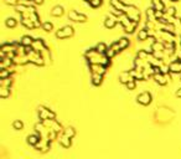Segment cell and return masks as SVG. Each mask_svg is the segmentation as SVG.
Listing matches in <instances>:
<instances>
[{
  "label": "cell",
  "mask_w": 181,
  "mask_h": 159,
  "mask_svg": "<svg viewBox=\"0 0 181 159\" xmlns=\"http://www.w3.org/2000/svg\"><path fill=\"white\" fill-rule=\"evenodd\" d=\"M160 34H161V36H162V39H164V40L169 41V42H175V34L174 32L166 31V30H164V29H161Z\"/></svg>",
  "instance_id": "obj_12"
},
{
  "label": "cell",
  "mask_w": 181,
  "mask_h": 159,
  "mask_svg": "<svg viewBox=\"0 0 181 159\" xmlns=\"http://www.w3.org/2000/svg\"><path fill=\"white\" fill-rule=\"evenodd\" d=\"M111 5H112V8H116V9L120 10V11H124L125 14L128 13V11L130 10V8H131V5L123 3L122 0H111Z\"/></svg>",
  "instance_id": "obj_3"
},
{
  "label": "cell",
  "mask_w": 181,
  "mask_h": 159,
  "mask_svg": "<svg viewBox=\"0 0 181 159\" xmlns=\"http://www.w3.org/2000/svg\"><path fill=\"white\" fill-rule=\"evenodd\" d=\"M154 78H155V81L158 82L159 85H165L166 83V78H165V76L162 75V73H156V75H154Z\"/></svg>",
  "instance_id": "obj_22"
},
{
  "label": "cell",
  "mask_w": 181,
  "mask_h": 159,
  "mask_svg": "<svg viewBox=\"0 0 181 159\" xmlns=\"http://www.w3.org/2000/svg\"><path fill=\"white\" fill-rule=\"evenodd\" d=\"M34 1H35L36 4H41L42 1H44V0H34Z\"/></svg>",
  "instance_id": "obj_41"
},
{
  "label": "cell",
  "mask_w": 181,
  "mask_h": 159,
  "mask_svg": "<svg viewBox=\"0 0 181 159\" xmlns=\"http://www.w3.org/2000/svg\"><path fill=\"white\" fill-rule=\"evenodd\" d=\"M136 26H138V22L133 21V22H131V24H130L128 27H125V29H124V30H125L126 32H133V31H134L135 29H136Z\"/></svg>",
  "instance_id": "obj_33"
},
{
  "label": "cell",
  "mask_w": 181,
  "mask_h": 159,
  "mask_svg": "<svg viewBox=\"0 0 181 159\" xmlns=\"http://www.w3.org/2000/svg\"><path fill=\"white\" fill-rule=\"evenodd\" d=\"M89 68H90V72L92 73L103 75L106 72V66L104 65H101V63H89Z\"/></svg>",
  "instance_id": "obj_9"
},
{
  "label": "cell",
  "mask_w": 181,
  "mask_h": 159,
  "mask_svg": "<svg viewBox=\"0 0 181 159\" xmlns=\"http://www.w3.org/2000/svg\"><path fill=\"white\" fill-rule=\"evenodd\" d=\"M96 49H97L101 54H106V51L108 49V46L106 45V42H103V41H101V42H98L97 45H96Z\"/></svg>",
  "instance_id": "obj_24"
},
{
  "label": "cell",
  "mask_w": 181,
  "mask_h": 159,
  "mask_svg": "<svg viewBox=\"0 0 181 159\" xmlns=\"http://www.w3.org/2000/svg\"><path fill=\"white\" fill-rule=\"evenodd\" d=\"M39 114H40V118L44 119V121L50 119V118H51V119L55 118V113H53L52 111L45 108V107H40V108H39Z\"/></svg>",
  "instance_id": "obj_6"
},
{
  "label": "cell",
  "mask_w": 181,
  "mask_h": 159,
  "mask_svg": "<svg viewBox=\"0 0 181 159\" xmlns=\"http://www.w3.org/2000/svg\"><path fill=\"white\" fill-rule=\"evenodd\" d=\"M34 40L30 35H24V36L21 37V41H20V44H22L24 46H26V47H29V46H32V42H34Z\"/></svg>",
  "instance_id": "obj_15"
},
{
  "label": "cell",
  "mask_w": 181,
  "mask_h": 159,
  "mask_svg": "<svg viewBox=\"0 0 181 159\" xmlns=\"http://www.w3.org/2000/svg\"><path fill=\"white\" fill-rule=\"evenodd\" d=\"M14 128L15 129H22V127H24V123L21 122V121H19V119H16L15 122H14Z\"/></svg>",
  "instance_id": "obj_34"
},
{
  "label": "cell",
  "mask_w": 181,
  "mask_h": 159,
  "mask_svg": "<svg viewBox=\"0 0 181 159\" xmlns=\"http://www.w3.org/2000/svg\"><path fill=\"white\" fill-rule=\"evenodd\" d=\"M17 24L16 19H14V17H8L6 20H5V25H6L8 27H15Z\"/></svg>",
  "instance_id": "obj_27"
},
{
  "label": "cell",
  "mask_w": 181,
  "mask_h": 159,
  "mask_svg": "<svg viewBox=\"0 0 181 159\" xmlns=\"http://www.w3.org/2000/svg\"><path fill=\"white\" fill-rule=\"evenodd\" d=\"M62 14H63V6H61V5H56L51 10V15L53 16H61Z\"/></svg>",
  "instance_id": "obj_18"
},
{
  "label": "cell",
  "mask_w": 181,
  "mask_h": 159,
  "mask_svg": "<svg viewBox=\"0 0 181 159\" xmlns=\"http://www.w3.org/2000/svg\"><path fill=\"white\" fill-rule=\"evenodd\" d=\"M149 35H150V32H149L148 29L143 27V29H140V30H139V32H138V40H140V41L147 40L149 37Z\"/></svg>",
  "instance_id": "obj_16"
},
{
  "label": "cell",
  "mask_w": 181,
  "mask_h": 159,
  "mask_svg": "<svg viewBox=\"0 0 181 159\" xmlns=\"http://www.w3.org/2000/svg\"><path fill=\"white\" fill-rule=\"evenodd\" d=\"M68 19L70 20H73V21H86L87 20V15L86 14H82L77 10H71L70 14H68Z\"/></svg>",
  "instance_id": "obj_4"
},
{
  "label": "cell",
  "mask_w": 181,
  "mask_h": 159,
  "mask_svg": "<svg viewBox=\"0 0 181 159\" xmlns=\"http://www.w3.org/2000/svg\"><path fill=\"white\" fill-rule=\"evenodd\" d=\"M75 134H76V131L72 127H68V128L65 129V135H66V137L72 138V137H75Z\"/></svg>",
  "instance_id": "obj_30"
},
{
  "label": "cell",
  "mask_w": 181,
  "mask_h": 159,
  "mask_svg": "<svg viewBox=\"0 0 181 159\" xmlns=\"http://www.w3.org/2000/svg\"><path fill=\"white\" fill-rule=\"evenodd\" d=\"M119 80H120V82H123V83H128V82L135 80V78L131 76L130 71H123L122 73L119 75Z\"/></svg>",
  "instance_id": "obj_13"
},
{
  "label": "cell",
  "mask_w": 181,
  "mask_h": 159,
  "mask_svg": "<svg viewBox=\"0 0 181 159\" xmlns=\"http://www.w3.org/2000/svg\"><path fill=\"white\" fill-rule=\"evenodd\" d=\"M117 22H118V20H116L113 16H107L106 19H104V25H106V27H114L117 25Z\"/></svg>",
  "instance_id": "obj_17"
},
{
  "label": "cell",
  "mask_w": 181,
  "mask_h": 159,
  "mask_svg": "<svg viewBox=\"0 0 181 159\" xmlns=\"http://www.w3.org/2000/svg\"><path fill=\"white\" fill-rule=\"evenodd\" d=\"M39 139H40V138L37 137V135H35V134H31V135H29V137H27V142H29L30 144L35 145V144H37Z\"/></svg>",
  "instance_id": "obj_29"
},
{
  "label": "cell",
  "mask_w": 181,
  "mask_h": 159,
  "mask_svg": "<svg viewBox=\"0 0 181 159\" xmlns=\"http://www.w3.org/2000/svg\"><path fill=\"white\" fill-rule=\"evenodd\" d=\"M5 1H6L8 4H11V5H15V6H16V5H17V4H19V1H20V0H5Z\"/></svg>",
  "instance_id": "obj_39"
},
{
  "label": "cell",
  "mask_w": 181,
  "mask_h": 159,
  "mask_svg": "<svg viewBox=\"0 0 181 159\" xmlns=\"http://www.w3.org/2000/svg\"><path fill=\"white\" fill-rule=\"evenodd\" d=\"M102 80H103V75H99V73H92V82L93 85L98 86L102 83Z\"/></svg>",
  "instance_id": "obj_20"
},
{
  "label": "cell",
  "mask_w": 181,
  "mask_h": 159,
  "mask_svg": "<svg viewBox=\"0 0 181 159\" xmlns=\"http://www.w3.org/2000/svg\"><path fill=\"white\" fill-rule=\"evenodd\" d=\"M17 47V44L14 42H4L0 46V52H4V54H9V52H15Z\"/></svg>",
  "instance_id": "obj_7"
},
{
  "label": "cell",
  "mask_w": 181,
  "mask_h": 159,
  "mask_svg": "<svg viewBox=\"0 0 181 159\" xmlns=\"http://www.w3.org/2000/svg\"><path fill=\"white\" fill-rule=\"evenodd\" d=\"M75 32L73 30V26H71V25H65L61 29H58V30L56 31V36L58 39H65V37H70L72 36Z\"/></svg>",
  "instance_id": "obj_2"
},
{
  "label": "cell",
  "mask_w": 181,
  "mask_h": 159,
  "mask_svg": "<svg viewBox=\"0 0 181 159\" xmlns=\"http://www.w3.org/2000/svg\"><path fill=\"white\" fill-rule=\"evenodd\" d=\"M10 95V87H0V96L8 97Z\"/></svg>",
  "instance_id": "obj_31"
},
{
  "label": "cell",
  "mask_w": 181,
  "mask_h": 159,
  "mask_svg": "<svg viewBox=\"0 0 181 159\" xmlns=\"http://www.w3.org/2000/svg\"><path fill=\"white\" fill-rule=\"evenodd\" d=\"M165 13H167L169 15H171V16H174L175 14H176V9H175L174 6H171V8H169V9H166V11Z\"/></svg>",
  "instance_id": "obj_37"
},
{
  "label": "cell",
  "mask_w": 181,
  "mask_h": 159,
  "mask_svg": "<svg viewBox=\"0 0 181 159\" xmlns=\"http://www.w3.org/2000/svg\"><path fill=\"white\" fill-rule=\"evenodd\" d=\"M86 57L88 58V63H101V65H104V66H107L108 63H111L107 55L101 54L96 47L88 49L86 51Z\"/></svg>",
  "instance_id": "obj_1"
},
{
  "label": "cell",
  "mask_w": 181,
  "mask_h": 159,
  "mask_svg": "<svg viewBox=\"0 0 181 159\" xmlns=\"http://www.w3.org/2000/svg\"><path fill=\"white\" fill-rule=\"evenodd\" d=\"M11 63H13V60H11L10 57H4L0 60V66H1V68H9Z\"/></svg>",
  "instance_id": "obj_19"
},
{
  "label": "cell",
  "mask_w": 181,
  "mask_h": 159,
  "mask_svg": "<svg viewBox=\"0 0 181 159\" xmlns=\"http://www.w3.org/2000/svg\"><path fill=\"white\" fill-rule=\"evenodd\" d=\"M176 96L177 97H181V88H179V90L176 91Z\"/></svg>",
  "instance_id": "obj_40"
},
{
  "label": "cell",
  "mask_w": 181,
  "mask_h": 159,
  "mask_svg": "<svg viewBox=\"0 0 181 159\" xmlns=\"http://www.w3.org/2000/svg\"><path fill=\"white\" fill-rule=\"evenodd\" d=\"M13 72V70L10 67L9 68H1L0 70V78H6V77H10V73Z\"/></svg>",
  "instance_id": "obj_23"
},
{
  "label": "cell",
  "mask_w": 181,
  "mask_h": 159,
  "mask_svg": "<svg viewBox=\"0 0 181 159\" xmlns=\"http://www.w3.org/2000/svg\"><path fill=\"white\" fill-rule=\"evenodd\" d=\"M42 29L46 31H51L52 29H53V25H52V22L51 21H44L42 22Z\"/></svg>",
  "instance_id": "obj_32"
},
{
  "label": "cell",
  "mask_w": 181,
  "mask_h": 159,
  "mask_svg": "<svg viewBox=\"0 0 181 159\" xmlns=\"http://www.w3.org/2000/svg\"><path fill=\"white\" fill-rule=\"evenodd\" d=\"M136 99H138V102H139V103L147 106V104H149L150 102H152V95H150L148 91H144V92H141L140 95L136 97Z\"/></svg>",
  "instance_id": "obj_8"
},
{
  "label": "cell",
  "mask_w": 181,
  "mask_h": 159,
  "mask_svg": "<svg viewBox=\"0 0 181 159\" xmlns=\"http://www.w3.org/2000/svg\"><path fill=\"white\" fill-rule=\"evenodd\" d=\"M101 4H102V0H90L89 1V5L92 8H97V6H99Z\"/></svg>",
  "instance_id": "obj_35"
},
{
  "label": "cell",
  "mask_w": 181,
  "mask_h": 159,
  "mask_svg": "<svg viewBox=\"0 0 181 159\" xmlns=\"http://www.w3.org/2000/svg\"><path fill=\"white\" fill-rule=\"evenodd\" d=\"M112 13H113L114 15H117V16H123V15H125L124 11H120V10H118V9H116V8H112Z\"/></svg>",
  "instance_id": "obj_36"
},
{
  "label": "cell",
  "mask_w": 181,
  "mask_h": 159,
  "mask_svg": "<svg viewBox=\"0 0 181 159\" xmlns=\"http://www.w3.org/2000/svg\"><path fill=\"white\" fill-rule=\"evenodd\" d=\"M126 87H128L129 90H134V88H135V80L128 82V83H126Z\"/></svg>",
  "instance_id": "obj_38"
},
{
  "label": "cell",
  "mask_w": 181,
  "mask_h": 159,
  "mask_svg": "<svg viewBox=\"0 0 181 159\" xmlns=\"http://www.w3.org/2000/svg\"><path fill=\"white\" fill-rule=\"evenodd\" d=\"M31 47L35 50V51H40V50H47L46 47V44H45V41L42 40V39H35L34 40V42H32V46Z\"/></svg>",
  "instance_id": "obj_10"
},
{
  "label": "cell",
  "mask_w": 181,
  "mask_h": 159,
  "mask_svg": "<svg viewBox=\"0 0 181 159\" xmlns=\"http://www.w3.org/2000/svg\"><path fill=\"white\" fill-rule=\"evenodd\" d=\"M165 44L164 42H159V41H153V45H152V50L153 52H164L165 51Z\"/></svg>",
  "instance_id": "obj_14"
},
{
  "label": "cell",
  "mask_w": 181,
  "mask_h": 159,
  "mask_svg": "<svg viewBox=\"0 0 181 159\" xmlns=\"http://www.w3.org/2000/svg\"><path fill=\"white\" fill-rule=\"evenodd\" d=\"M118 44H119V51H120V50L125 49L126 46L129 45V39H128V37H122V39H119V40H118Z\"/></svg>",
  "instance_id": "obj_21"
},
{
  "label": "cell",
  "mask_w": 181,
  "mask_h": 159,
  "mask_svg": "<svg viewBox=\"0 0 181 159\" xmlns=\"http://www.w3.org/2000/svg\"><path fill=\"white\" fill-rule=\"evenodd\" d=\"M11 83H13V80H11L10 77L0 78V87H10Z\"/></svg>",
  "instance_id": "obj_25"
},
{
  "label": "cell",
  "mask_w": 181,
  "mask_h": 159,
  "mask_svg": "<svg viewBox=\"0 0 181 159\" xmlns=\"http://www.w3.org/2000/svg\"><path fill=\"white\" fill-rule=\"evenodd\" d=\"M60 143H61L63 147H66V148H68V147L71 145V138H68V137H66V135L63 134V137L60 139Z\"/></svg>",
  "instance_id": "obj_28"
},
{
  "label": "cell",
  "mask_w": 181,
  "mask_h": 159,
  "mask_svg": "<svg viewBox=\"0 0 181 159\" xmlns=\"http://www.w3.org/2000/svg\"><path fill=\"white\" fill-rule=\"evenodd\" d=\"M171 1H177V0H171Z\"/></svg>",
  "instance_id": "obj_42"
},
{
  "label": "cell",
  "mask_w": 181,
  "mask_h": 159,
  "mask_svg": "<svg viewBox=\"0 0 181 159\" xmlns=\"http://www.w3.org/2000/svg\"><path fill=\"white\" fill-rule=\"evenodd\" d=\"M21 22H22V24L25 25L26 27H29V29H34V27H36L35 22H34L31 19H21Z\"/></svg>",
  "instance_id": "obj_26"
},
{
  "label": "cell",
  "mask_w": 181,
  "mask_h": 159,
  "mask_svg": "<svg viewBox=\"0 0 181 159\" xmlns=\"http://www.w3.org/2000/svg\"><path fill=\"white\" fill-rule=\"evenodd\" d=\"M169 70H170L171 72H181V60H179V58H176V60H174L170 62V65H169Z\"/></svg>",
  "instance_id": "obj_11"
},
{
  "label": "cell",
  "mask_w": 181,
  "mask_h": 159,
  "mask_svg": "<svg viewBox=\"0 0 181 159\" xmlns=\"http://www.w3.org/2000/svg\"><path fill=\"white\" fill-rule=\"evenodd\" d=\"M125 15L128 16L131 21L139 22V19H140V11H139V9H138L136 6H134V5H131L130 10H129V11H128V13H126Z\"/></svg>",
  "instance_id": "obj_5"
}]
</instances>
